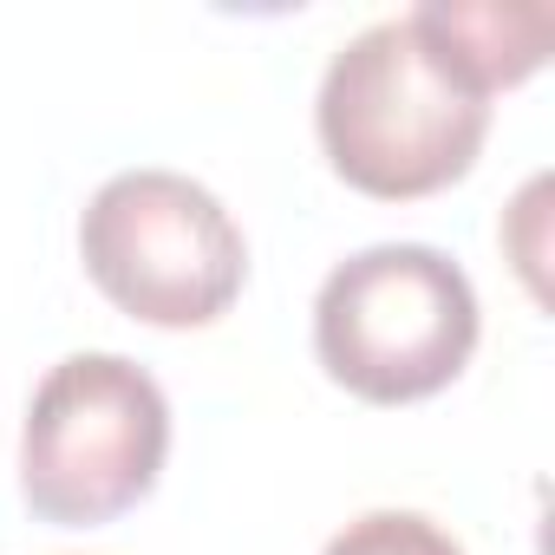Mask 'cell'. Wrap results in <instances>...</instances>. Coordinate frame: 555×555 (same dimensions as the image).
Masks as SVG:
<instances>
[{"instance_id":"1","label":"cell","mask_w":555,"mask_h":555,"mask_svg":"<svg viewBox=\"0 0 555 555\" xmlns=\"http://www.w3.org/2000/svg\"><path fill=\"white\" fill-rule=\"evenodd\" d=\"M327 164L386 203L451 190L490 131V92L444 47L425 8L353 34L314 99Z\"/></svg>"},{"instance_id":"2","label":"cell","mask_w":555,"mask_h":555,"mask_svg":"<svg viewBox=\"0 0 555 555\" xmlns=\"http://www.w3.org/2000/svg\"><path fill=\"white\" fill-rule=\"evenodd\" d=\"M314 353L366 405L431 399L477 353V288L431 242H373L321 282Z\"/></svg>"},{"instance_id":"3","label":"cell","mask_w":555,"mask_h":555,"mask_svg":"<svg viewBox=\"0 0 555 555\" xmlns=\"http://www.w3.org/2000/svg\"><path fill=\"white\" fill-rule=\"evenodd\" d=\"M170 457V399L125 353L60 360L27 405L21 496L60 529H99L138 509Z\"/></svg>"},{"instance_id":"4","label":"cell","mask_w":555,"mask_h":555,"mask_svg":"<svg viewBox=\"0 0 555 555\" xmlns=\"http://www.w3.org/2000/svg\"><path fill=\"white\" fill-rule=\"evenodd\" d=\"M79 255L99 295L144 327H209L248 282V242L216 190L183 170H118L79 216Z\"/></svg>"},{"instance_id":"5","label":"cell","mask_w":555,"mask_h":555,"mask_svg":"<svg viewBox=\"0 0 555 555\" xmlns=\"http://www.w3.org/2000/svg\"><path fill=\"white\" fill-rule=\"evenodd\" d=\"M425 14H431L444 47L470 66V79L490 99L522 86L548 60L555 14L542 8V0H529V8H503V0H425Z\"/></svg>"},{"instance_id":"6","label":"cell","mask_w":555,"mask_h":555,"mask_svg":"<svg viewBox=\"0 0 555 555\" xmlns=\"http://www.w3.org/2000/svg\"><path fill=\"white\" fill-rule=\"evenodd\" d=\"M321 555H464V542L418 509H366Z\"/></svg>"}]
</instances>
